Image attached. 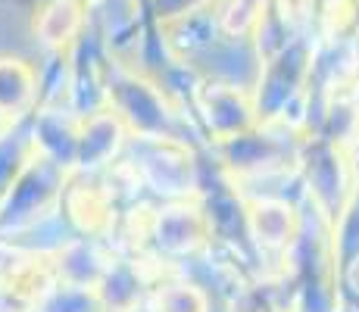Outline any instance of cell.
<instances>
[{
    "instance_id": "2",
    "label": "cell",
    "mask_w": 359,
    "mask_h": 312,
    "mask_svg": "<svg viewBox=\"0 0 359 312\" xmlns=\"http://www.w3.org/2000/svg\"><path fill=\"white\" fill-rule=\"evenodd\" d=\"M250 222L259 240L269 247L285 244L291 238V206L285 203H257L250 210Z\"/></svg>"
},
{
    "instance_id": "1",
    "label": "cell",
    "mask_w": 359,
    "mask_h": 312,
    "mask_svg": "<svg viewBox=\"0 0 359 312\" xmlns=\"http://www.w3.org/2000/svg\"><path fill=\"white\" fill-rule=\"evenodd\" d=\"M32 75L16 60H0V116H19L32 103Z\"/></svg>"
},
{
    "instance_id": "3",
    "label": "cell",
    "mask_w": 359,
    "mask_h": 312,
    "mask_svg": "<svg viewBox=\"0 0 359 312\" xmlns=\"http://www.w3.org/2000/svg\"><path fill=\"white\" fill-rule=\"evenodd\" d=\"M156 312H206V300L188 284H172L156 297Z\"/></svg>"
}]
</instances>
